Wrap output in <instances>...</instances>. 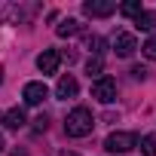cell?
Wrapping results in <instances>:
<instances>
[{
    "label": "cell",
    "mask_w": 156,
    "mask_h": 156,
    "mask_svg": "<svg viewBox=\"0 0 156 156\" xmlns=\"http://www.w3.org/2000/svg\"><path fill=\"white\" fill-rule=\"evenodd\" d=\"M92 129H95V116L89 107H73L64 116V135L67 138H86V135H92Z\"/></svg>",
    "instance_id": "obj_1"
},
{
    "label": "cell",
    "mask_w": 156,
    "mask_h": 156,
    "mask_svg": "<svg viewBox=\"0 0 156 156\" xmlns=\"http://www.w3.org/2000/svg\"><path fill=\"white\" fill-rule=\"evenodd\" d=\"M135 147H138V135L135 132H110L104 138V150L107 153H116V156H122V153H129Z\"/></svg>",
    "instance_id": "obj_2"
},
{
    "label": "cell",
    "mask_w": 156,
    "mask_h": 156,
    "mask_svg": "<svg viewBox=\"0 0 156 156\" xmlns=\"http://www.w3.org/2000/svg\"><path fill=\"white\" fill-rule=\"evenodd\" d=\"M92 98L101 101V104H113V101H116V80L101 73L98 80L92 83Z\"/></svg>",
    "instance_id": "obj_3"
},
{
    "label": "cell",
    "mask_w": 156,
    "mask_h": 156,
    "mask_svg": "<svg viewBox=\"0 0 156 156\" xmlns=\"http://www.w3.org/2000/svg\"><path fill=\"white\" fill-rule=\"evenodd\" d=\"M22 98H25V104L37 107V104H43V101L49 98V89H46V83L34 80V83H25V89H22Z\"/></svg>",
    "instance_id": "obj_4"
},
{
    "label": "cell",
    "mask_w": 156,
    "mask_h": 156,
    "mask_svg": "<svg viewBox=\"0 0 156 156\" xmlns=\"http://www.w3.org/2000/svg\"><path fill=\"white\" fill-rule=\"evenodd\" d=\"M83 12H86L89 19H107V16L116 12V3H113V0H86V3H83Z\"/></svg>",
    "instance_id": "obj_5"
},
{
    "label": "cell",
    "mask_w": 156,
    "mask_h": 156,
    "mask_svg": "<svg viewBox=\"0 0 156 156\" xmlns=\"http://www.w3.org/2000/svg\"><path fill=\"white\" fill-rule=\"evenodd\" d=\"M135 49H138V40H135L132 34L119 31V34L113 37V52H116L119 58H132V55H135Z\"/></svg>",
    "instance_id": "obj_6"
},
{
    "label": "cell",
    "mask_w": 156,
    "mask_h": 156,
    "mask_svg": "<svg viewBox=\"0 0 156 156\" xmlns=\"http://www.w3.org/2000/svg\"><path fill=\"white\" fill-rule=\"evenodd\" d=\"M58 64H61V52H58V49H43V52L37 55V67H40L43 76H46V73H55Z\"/></svg>",
    "instance_id": "obj_7"
},
{
    "label": "cell",
    "mask_w": 156,
    "mask_h": 156,
    "mask_svg": "<svg viewBox=\"0 0 156 156\" xmlns=\"http://www.w3.org/2000/svg\"><path fill=\"white\" fill-rule=\"evenodd\" d=\"M76 92H80V83H76V76H73V73H64L61 80H58V86H55V98L67 101V98H76Z\"/></svg>",
    "instance_id": "obj_8"
},
{
    "label": "cell",
    "mask_w": 156,
    "mask_h": 156,
    "mask_svg": "<svg viewBox=\"0 0 156 156\" xmlns=\"http://www.w3.org/2000/svg\"><path fill=\"white\" fill-rule=\"evenodd\" d=\"M25 122H28V119H25V110H22V107H12V110L3 113V126H6V129H22Z\"/></svg>",
    "instance_id": "obj_9"
},
{
    "label": "cell",
    "mask_w": 156,
    "mask_h": 156,
    "mask_svg": "<svg viewBox=\"0 0 156 156\" xmlns=\"http://www.w3.org/2000/svg\"><path fill=\"white\" fill-rule=\"evenodd\" d=\"M76 31H80V22H76V19H61V22L55 25V34H58V37H73Z\"/></svg>",
    "instance_id": "obj_10"
},
{
    "label": "cell",
    "mask_w": 156,
    "mask_h": 156,
    "mask_svg": "<svg viewBox=\"0 0 156 156\" xmlns=\"http://www.w3.org/2000/svg\"><path fill=\"white\" fill-rule=\"evenodd\" d=\"M135 28H138V31H153V28H156V12L144 9L141 16H135Z\"/></svg>",
    "instance_id": "obj_11"
},
{
    "label": "cell",
    "mask_w": 156,
    "mask_h": 156,
    "mask_svg": "<svg viewBox=\"0 0 156 156\" xmlns=\"http://www.w3.org/2000/svg\"><path fill=\"white\" fill-rule=\"evenodd\" d=\"M122 16H129V19H135V16H141L144 12V6H141V0H129V3H122V6H116Z\"/></svg>",
    "instance_id": "obj_12"
},
{
    "label": "cell",
    "mask_w": 156,
    "mask_h": 156,
    "mask_svg": "<svg viewBox=\"0 0 156 156\" xmlns=\"http://www.w3.org/2000/svg\"><path fill=\"white\" fill-rule=\"evenodd\" d=\"M101 70H104V61L92 55V58L86 61V73H89V76H95V80H98V76H101Z\"/></svg>",
    "instance_id": "obj_13"
},
{
    "label": "cell",
    "mask_w": 156,
    "mask_h": 156,
    "mask_svg": "<svg viewBox=\"0 0 156 156\" xmlns=\"http://www.w3.org/2000/svg\"><path fill=\"white\" fill-rule=\"evenodd\" d=\"M138 144H141V153H144V156H156V138H153V135H144Z\"/></svg>",
    "instance_id": "obj_14"
},
{
    "label": "cell",
    "mask_w": 156,
    "mask_h": 156,
    "mask_svg": "<svg viewBox=\"0 0 156 156\" xmlns=\"http://www.w3.org/2000/svg\"><path fill=\"white\" fill-rule=\"evenodd\" d=\"M86 43H89V49H92V55H95V58H101V55H104V40H101V37H95V34H92Z\"/></svg>",
    "instance_id": "obj_15"
},
{
    "label": "cell",
    "mask_w": 156,
    "mask_h": 156,
    "mask_svg": "<svg viewBox=\"0 0 156 156\" xmlns=\"http://www.w3.org/2000/svg\"><path fill=\"white\" fill-rule=\"evenodd\" d=\"M141 52H144V58H150V61H156V34L141 46Z\"/></svg>",
    "instance_id": "obj_16"
},
{
    "label": "cell",
    "mask_w": 156,
    "mask_h": 156,
    "mask_svg": "<svg viewBox=\"0 0 156 156\" xmlns=\"http://www.w3.org/2000/svg\"><path fill=\"white\" fill-rule=\"evenodd\" d=\"M46 126H49V119H46V113H40V116L34 119V129H37V132H46Z\"/></svg>",
    "instance_id": "obj_17"
},
{
    "label": "cell",
    "mask_w": 156,
    "mask_h": 156,
    "mask_svg": "<svg viewBox=\"0 0 156 156\" xmlns=\"http://www.w3.org/2000/svg\"><path fill=\"white\" fill-rule=\"evenodd\" d=\"M132 76H135V80H147V70H144L141 64H135V67H132Z\"/></svg>",
    "instance_id": "obj_18"
},
{
    "label": "cell",
    "mask_w": 156,
    "mask_h": 156,
    "mask_svg": "<svg viewBox=\"0 0 156 156\" xmlns=\"http://www.w3.org/2000/svg\"><path fill=\"white\" fill-rule=\"evenodd\" d=\"M12 156H28V153H25V150H19V147H16V150H12Z\"/></svg>",
    "instance_id": "obj_19"
},
{
    "label": "cell",
    "mask_w": 156,
    "mask_h": 156,
    "mask_svg": "<svg viewBox=\"0 0 156 156\" xmlns=\"http://www.w3.org/2000/svg\"><path fill=\"white\" fill-rule=\"evenodd\" d=\"M61 156H80V153H73V150H70V153H61Z\"/></svg>",
    "instance_id": "obj_20"
},
{
    "label": "cell",
    "mask_w": 156,
    "mask_h": 156,
    "mask_svg": "<svg viewBox=\"0 0 156 156\" xmlns=\"http://www.w3.org/2000/svg\"><path fill=\"white\" fill-rule=\"evenodd\" d=\"M3 147H6V144H3V135H0V150H3Z\"/></svg>",
    "instance_id": "obj_21"
},
{
    "label": "cell",
    "mask_w": 156,
    "mask_h": 156,
    "mask_svg": "<svg viewBox=\"0 0 156 156\" xmlns=\"http://www.w3.org/2000/svg\"><path fill=\"white\" fill-rule=\"evenodd\" d=\"M0 73H3V70H0Z\"/></svg>",
    "instance_id": "obj_22"
}]
</instances>
